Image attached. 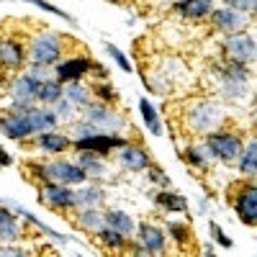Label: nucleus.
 <instances>
[{
    "instance_id": "aec40b11",
    "label": "nucleus",
    "mask_w": 257,
    "mask_h": 257,
    "mask_svg": "<svg viewBox=\"0 0 257 257\" xmlns=\"http://www.w3.org/2000/svg\"><path fill=\"white\" fill-rule=\"evenodd\" d=\"M24 113H26L31 128H34V134L47 132V128H57V126H59V118H57L54 108H49V105H39V103H36V105H31V108L24 111Z\"/></svg>"
},
{
    "instance_id": "79ce46f5",
    "label": "nucleus",
    "mask_w": 257,
    "mask_h": 257,
    "mask_svg": "<svg viewBox=\"0 0 257 257\" xmlns=\"http://www.w3.org/2000/svg\"><path fill=\"white\" fill-rule=\"evenodd\" d=\"M90 75H93L95 80H108V77H111L108 67H105V64H100V62H95V59H93V64H90Z\"/></svg>"
},
{
    "instance_id": "c756f323",
    "label": "nucleus",
    "mask_w": 257,
    "mask_h": 257,
    "mask_svg": "<svg viewBox=\"0 0 257 257\" xmlns=\"http://www.w3.org/2000/svg\"><path fill=\"white\" fill-rule=\"evenodd\" d=\"M75 198H77V208H88V206H93V208H98L103 201H105V193H103V188L100 185H88V183H82L77 190H75Z\"/></svg>"
},
{
    "instance_id": "5701e85b",
    "label": "nucleus",
    "mask_w": 257,
    "mask_h": 257,
    "mask_svg": "<svg viewBox=\"0 0 257 257\" xmlns=\"http://www.w3.org/2000/svg\"><path fill=\"white\" fill-rule=\"evenodd\" d=\"M62 98H67L75 108L80 111V108H85V105L93 100V93H90V88L82 80H72V82H64L62 85Z\"/></svg>"
},
{
    "instance_id": "393cba45",
    "label": "nucleus",
    "mask_w": 257,
    "mask_h": 257,
    "mask_svg": "<svg viewBox=\"0 0 257 257\" xmlns=\"http://www.w3.org/2000/svg\"><path fill=\"white\" fill-rule=\"evenodd\" d=\"M237 170L242 173V178H254L257 175V142L254 139H247L244 147H242V152L237 157Z\"/></svg>"
},
{
    "instance_id": "4468645a",
    "label": "nucleus",
    "mask_w": 257,
    "mask_h": 257,
    "mask_svg": "<svg viewBox=\"0 0 257 257\" xmlns=\"http://www.w3.org/2000/svg\"><path fill=\"white\" fill-rule=\"evenodd\" d=\"M116 157H118V165L128 173H142L152 165V155L147 152V147L142 144H134V142H126L123 147L116 149Z\"/></svg>"
},
{
    "instance_id": "c9c22d12",
    "label": "nucleus",
    "mask_w": 257,
    "mask_h": 257,
    "mask_svg": "<svg viewBox=\"0 0 257 257\" xmlns=\"http://www.w3.org/2000/svg\"><path fill=\"white\" fill-rule=\"evenodd\" d=\"M26 3H31V6H36V8L47 11V13H52V16H57V18H62V21H67V24H72V26H75V18H72L67 11H62V8H57V6L47 3V0H26Z\"/></svg>"
},
{
    "instance_id": "f704fd0d",
    "label": "nucleus",
    "mask_w": 257,
    "mask_h": 257,
    "mask_svg": "<svg viewBox=\"0 0 257 257\" xmlns=\"http://www.w3.org/2000/svg\"><path fill=\"white\" fill-rule=\"evenodd\" d=\"M90 93H93V98L95 100H100V103H116L118 100V90H116V85L111 82V80H98L93 88H90Z\"/></svg>"
},
{
    "instance_id": "a878e982",
    "label": "nucleus",
    "mask_w": 257,
    "mask_h": 257,
    "mask_svg": "<svg viewBox=\"0 0 257 257\" xmlns=\"http://www.w3.org/2000/svg\"><path fill=\"white\" fill-rule=\"evenodd\" d=\"M8 208H11V211H16L18 216H24V221H26V224H31V226H36V229H39L41 234H47V237H49L52 242H57V244H67V242H70V237H64V234H59V231H54L52 226H47L44 221H39V219L34 216L31 211H26V208H21L18 203H11Z\"/></svg>"
},
{
    "instance_id": "0eeeda50",
    "label": "nucleus",
    "mask_w": 257,
    "mask_h": 257,
    "mask_svg": "<svg viewBox=\"0 0 257 257\" xmlns=\"http://www.w3.org/2000/svg\"><path fill=\"white\" fill-rule=\"evenodd\" d=\"M82 111V118L88 121V123H93L98 132H121V128L126 126V118L113 108L111 103H100V100H90L85 108H80Z\"/></svg>"
},
{
    "instance_id": "c85d7f7f",
    "label": "nucleus",
    "mask_w": 257,
    "mask_h": 257,
    "mask_svg": "<svg viewBox=\"0 0 257 257\" xmlns=\"http://www.w3.org/2000/svg\"><path fill=\"white\" fill-rule=\"evenodd\" d=\"M103 221H105V226H111V229H116V231L126 234V237H132V234L137 231L134 219L128 216L126 211H118V208H108V211H103Z\"/></svg>"
},
{
    "instance_id": "c03bdc74",
    "label": "nucleus",
    "mask_w": 257,
    "mask_h": 257,
    "mask_svg": "<svg viewBox=\"0 0 257 257\" xmlns=\"http://www.w3.org/2000/svg\"><path fill=\"white\" fill-rule=\"evenodd\" d=\"M11 165H13V157L6 152L3 147H0V167H11Z\"/></svg>"
},
{
    "instance_id": "72a5a7b5",
    "label": "nucleus",
    "mask_w": 257,
    "mask_h": 257,
    "mask_svg": "<svg viewBox=\"0 0 257 257\" xmlns=\"http://www.w3.org/2000/svg\"><path fill=\"white\" fill-rule=\"evenodd\" d=\"M165 234H167V239H173L178 247H185V244H190V239H193V231H190V224H185V221H167V226H165Z\"/></svg>"
},
{
    "instance_id": "473e14b6",
    "label": "nucleus",
    "mask_w": 257,
    "mask_h": 257,
    "mask_svg": "<svg viewBox=\"0 0 257 257\" xmlns=\"http://www.w3.org/2000/svg\"><path fill=\"white\" fill-rule=\"evenodd\" d=\"M77 165L85 170V175L88 178H103L105 175V157H100V155H93V152H80V157H77Z\"/></svg>"
},
{
    "instance_id": "6e6552de",
    "label": "nucleus",
    "mask_w": 257,
    "mask_h": 257,
    "mask_svg": "<svg viewBox=\"0 0 257 257\" xmlns=\"http://www.w3.org/2000/svg\"><path fill=\"white\" fill-rule=\"evenodd\" d=\"M128 139L121 137L118 132H95L90 137H80V139H72V149L77 152H93V155H100V157H108L111 152H116L118 147H123Z\"/></svg>"
},
{
    "instance_id": "f257e3e1",
    "label": "nucleus",
    "mask_w": 257,
    "mask_h": 257,
    "mask_svg": "<svg viewBox=\"0 0 257 257\" xmlns=\"http://www.w3.org/2000/svg\"><path fill=\"white\" fill-rule=\"evenodd\" d=\"M26 173L29 178L39 183H62V185H82L88 183V175L77 162L70 160H49V162H26Z\"/></svg>"
},
{
    "instance_id": "4be33fe9",
    "label": "nucleus",
    "mask_w": 257,
    "mask_h": 257,
    "mask_svg": "<svg viewBox=\"0 0 257 257\" xmlns=\"http://www.w3.org/2000/svg\"><path fill=\"white\" fill-rule=\"evenodd\" d=\"M155 203L167 211V213H185L188 211V198L178 190H170V188H162L155 193Z\"/></svg>"
},
{
    "instance_id": "dca6fc26",
    "label": "nucleus",
    "mask_w": 257,
    "mask_h": 257,
    "mask_svg": "<svg viewBox=\"0 0 257 257\" xmlns=\"http://www.w3.org/2000/svg\"><path fill=\"white\" fill-rule=\"evenodd\" d=\"M137 239L144 247V254H165L167 252V234L157 224H139L137 226Z\"/></svg>"
},
{
    "instance_id": "ea45409f",
    "label": "nucleus",
    "mask_w": 257,
    "mask_h": 257,
    "mask_svg": "<svg viewBox=\"0 0 257 257\" xmlns=\"http://www.w3.org/2000/svg\"><path fill=\"white\" fill-rule=\"evenodd\" d=\"M147 170H149V183H155V185H160V188H170V178L165 175V170H162V167L149 165Z\"/></svg>"
},
{
    "instance_id": "412c9836",
    "label": "nucleus",
    "mask_w": 257,
    "mask_h": 257,
    "mask_svg": "<svg viewBox=\"0 0 257 257\" xmlns=\"http://www.w3.org/2000/svg\"><path fill=\"white\" fill-rule=\"evenodd\" d=\"M24 239V226H21L16 211H11L8 206L0 203V242H18Z\"/></svg>"
},
{
    "instance_id": "a19ab883",
    "label": "nucleus",
    "mask_w": 257,
    "mask_h": 257,
    "mask_svg": "<svg viewBox=\"0 0 257 257\" xmlns=\"http://www.w3.org/2000/svg\"><path fill=\"white\" fill-rule=\"evenodd\" d=\"M226 6L234 8V11H242V13L252 16L254 8H257V0H226Z\"/></svg>"
},
{
    "instance_id": "58836bf2",
    "label": "nucleus",
    "mask_w": 257,
    "mask_h": 257,
    "mask_svg": "<svg viewBox=\"0 0 257 257\" xmlns=\"http://www.w3.org/2000/svg\"><path fill=\"white\" fill-rule=\"evenodd\" d=\"M208 231H211V239L216 242L219 247H224V249H231V247H234V242L226 237V234H224V229H221L216 221H208Z\"/></svg>"
},
{
    "instance_id": "37998d69",
    "label": "nucleus",
    "mask_w": 257,
    "mask_h": 257,
    "mask_svg": "<svg viewBox=\"0 0 257 257\" xmlns=\"http://www.w3.org/2000/svg\"><path fill=\"white\" fill-rule=\"evenodd\" d=\"M31 105H36V100H13L11 98V108L8 111H18L21 113V111H29Z\"/></svg>"
},
{
    "instance_id": "20e7f679",
    "label": "nucleus",
    "mask_w": 257,
    "mask_h": 257,
    "mask_svg": "<svg viewBox=\"0 0 257 257\" xmlns=\"http://www.w3.org/2000/svg\"><path fill=\"white\" fill-rule=\"evenodd\" d=\"M203 137H206L203 144H206V149L211 152V157L224 162V165H234V162H237L242 147H244L242 134L234 132V128H224V126L213 128V132H208Z\"/></svg>"
},
{
    "instance_id": "4c0bfd02",
    "label": "nucleus",
    "mask_w": 257,
    "mask_h": 257,
    "mask_svg": "<svg viewBox=\"0 0 257 257\" xmlns=\"http://www.w3.org/2000/svg\"><path fill=\"white\" fill-rule=\"evenodd\" d=\"M105 52H108V57L121 67V72H132V62H128V57H126L116 44H105Z\"/></svg>"
},
{
    "instance_id": "e433bc0d",
    "label": "nucleus",
    "mask_w": 257,
    "mask_h": 257,
    "mask_svg": "<svg viewBox=\"0 0 257 257\" xmlns=\"http://www.w3.org/2000/svg\"><path fill=\"white\" fill-rule=\"evenodd\" d=\"M52 108H54V113H57L59 121H72L75 113H77V108H75V105H72L67 98H59V100L52 105Z\"/></svg>"
},
{
    "instance_id": "b1692460",
    "label": "nucleus",
    "mask_w": 257,
    "mask_h": 257,
    "mask_svg": "<svg viewBox=\"0 0 257 257\" xmlns=\"http://www.w3.org/2000/svg\"><path fill=\"white\" fill-rule=\"evenodd\" d=\"M75 224L77 229H82L85 234H95L98 229H103V211L88 206V208H75Z\"/></svg>"
},
{
    "instance_id": "a211bd4d",
    "label": "nucleus",
    "mask_w": 257,
    "mask_h": 257,
    "mask_svg": "<svg viewBox=\"0 0 257 257\" xmlns=\"http://www.w3.org/2000/svg\"><path fill=\"white\" fill-rule=\"evenodd\" d=\"M39 85H41V80L34 77V75L26 70V72L16 75V77L8 82V95H11L13 100H36Z\"/></svg>"
},
{
    "instance_id": "f3484780",
    "label": "nucleus",
    "mask_w": 257,
    "mask_h": 257,
    "mask_svg": "<svg viewBox=\"0 0 257 257\" xmlns=\"http://www.w3.org/2000/svg\"><path fill=\"white\" fill-rule=\"evenodd\" d=\"M36 149L44 155H64L67 149H72V139L67 134L57 132V128H47V132H39L34 137Z\"/></svg>"
},
{
    "instance_id": "bb28decb",
    "label": "nucleus",
    "mask_w": 257,
    "mask_h": 257,
    "mask_svg": "<svg viewBox=\"0 0 257 257\" xmlns=\"http://www.w3.org/2000/svg\"><path fill=\"white\" fill-rule=\"evenodd\" d=\"M183 160L193 170H201V173H206V170L211 167V162H216V160L211 157V152L206 149V144H188L185 152H183Z\"/></svg>"
},
{
    "instance_id": "ddd939ff",
    "label": "nucleus",
    "mask_w": 257,
    "mask_h": 257,
    "mask_svg": "<svg viewBox=\"0 0 257 257\" xmlns=\"http://www.w3.org/2000/svg\"><path fill=\"white\" fill-rule=\"evenodd\" d=\"M90 64H93V59L90 57H85V54H75V57H70V59H59L57 64H54V77L64 85V82H72V80H82L85 75H90Z\"/></svg>"
},
{
    "instance_id": "6ab92c4d",
    "label": "nucleus",
    "mask_w": 257,
    "mask_h": 257,
    "mask_svg": "<svg viewBox=\"0 0 257 257\" xmlns=\"http://www.w3.org/2000/svg\"><path fill=\"white\" fill-rule=\"evenodd\" d=\"M213 8H216L213 0H178V3L173 6L175 16H180L185 21H196V24L198 21H206Z\"/></svg>"
},
{
    "instance_id": "7ed1b4c3",
    "label": "nucleus",
    "mask_w": 257,
    "mask_h": 257,
    "mask_svg": "<svg viewBox=\"0 0 257 257\" xmlns=\"http://www.w3.org/2000/svg\"><path fill=\"white\" fill-rule=\"evenodd\" d=\"M224 108L221 103L208 100V98H196L185 105L183 111V123L190 134H208L213 128H219L224 123Z\"/></svg>"
},
{
    "instance_id": "423d86ee",
    "label": "nucleus",
    "mask_w": 257,
    "mask_h": 257,
    "mask_svg": "<svg viewBox=\"0 0 257 257\" xmlns=\"http://www.w3.org/2000/svg\"><path fill=\"white\" fill-rule=\"evenodd\" d=\"M231 208L237 211V219L244 226H257V185L254 178H244L229 193Z\"/></svg>"
},
{
    "instance_id": "f8f14e48",
    "label": "nucleus",
    "mask_w": 257,
    "mask_h": 257,
    "mask_svg": "<svg viewBox=\"0 0 257 257\" xmlns=\"http://www.w3.org/2000/svg\"><path fill=\"white\" fill-rule=\"evenodd\" d=\"M208 21H211L213 31H219L221 36H226V34H234V31H244V29H249L252 16H247V13H242V11H234V8L224 6V8H213V11L208 13Z\"/></svg>"
},
{
    "instance_id": "9b49d317",
    "label": "nucleus",
    "mask_w": 257,
    "mask_h": 257,
    "mask_svg": "<svg viewBox=\"0 0 257 257\" xmlns=\"http://www.w3.org/2000/svg\"><path fill=\"white\" fill-rule=\"evenodd\" d=\"M29 62V49L21 39L3 34L0 36V70L13 75L18 70H24V64Z\"/></svg>"
},
{
    "instance_id": "2f4dec72",
    "label": "nucleus",
    "mask_w": 257,
    "mask_h": 257,
    "mask_svg": "<svg viewBox=\"0 0 257 257\" xmlns=\"http://www.w3.org/2000/svg\"><path fill=\"white\" fill-rule=\"evenodd\" d=\"M139 113L144 118V126L149 128V134L160 137L162 134V118H160V111L155 108V103L149 100V98H142L139 100Z\"/></svg>"
},
{
    "instance_id": "f03ea898",
    "label": "nucleus",
    "mask_w": 257,
    "mask_h": 257,
    "mask_svg": "<svg viewBox=\"0 0 257 257\" xmlns=\"http://www.w3.org/2000/svg\"><path fill=\"white\" fill-rule=\"evenodd\" d=\"M213 72L219 77V88H221V95L226 100L239 103L249 95V82H252L249 64L224 57V62H219L216 67H213Z\"/></svg>"
},
{
    "instance_id": "1a4fd4ad",
    "label": "nucleus",
    "mask_w": 257,
    "mask_h": 257,
    "mask_svg": "<svg viewBox=\"0 0 257 257\" xmlns=\"http://www.w3.org/2000/svg\"><path fill=\"white\" fill-rule=\"evenodd\" d=\"M39 201L52 211L59 213H70L77 208L75 198V188L72 185H62V183H41L39 185Z\"/></svg>"
},
{
    "instance_id": "2eb2a0df",
    "label": "nucleus",
    "mask_w": 257,
    "mask_h": 257,
    "mask_svg": "<svg viewBox=\"0 0 257 257\" xmlns=\"http://www.w3.org/2000/svg\"><path fill=\"white\" fill-rule=\"evenodd\" d=\"M0 134H3L6 139H11V142H26V139L36 137L24 111L21 113L18 111H8L3 118H0Z\"/></svg>"
},
{
    "instance_id": "7c9ffc66",
    "label": "nucleus",
    "mask_w": 257,
    "mask_h": 257,
    "mask_svg": "<svg viewBox=\"0 0 257 257\" xmlns=\"http://www.w3.org/2000/svg\"><path fill=\"white\" fill-rule=\"evenodd\" d=\"M62 98V82L57 77H49V80H41L39 90H36V103L39 105H52Z\"/></svg>"
},
{
    "instance_id": "39448f33",
    "label": "nucleus",
    "mask_w": 257,
    "mask_h": 257,
    "mask_svg": "<svg viewBox=\"0 0 257 257\" xmlns=\"http://www.w3.org/2000/svg\"><path fill=\"white\" fill-rule=\"evenodd\" d=\"M29 49V59L34 64H44V67H54V64L64 57V36L59 31H39L34 39H31V44L26 47Z\"/></svg>"
},
{
    "instance_id": "cd10ccee",
    "label": "nucleus",
    "mask_w": 257,
    "mask_h": 257,
    "mask_svg": "<svg viewBox=\"0 0 257 257\" xmlns=\"http://www.w3.org/2000/svg\"><path fill=\"white\" fill-rule=\"evenodd\" d=\"M93 237L100 242L103 249H108V252H126L128 237H126V234H121V231H116V229H111V226L103 224V229H98Z\"/></svg>"
},
{
    "instance_id": "9d476101",
    "label": "nucleus",
    "mask_w": 257,
    "mask_h": 257,
    "mask_svg": "<svg viewBox=\"0 0 257 257\" xmlns=\"http://www.w3.org/2000/svg\"><path fill=\"white\" fill-rule=\"evenodd\" d=\"M221 54L226 59H237V62H244L252 67V62L257 57V44H254V36L244 29V31H234V34H226L224 41H221Z\"/></svg>"
}]
</instances>
